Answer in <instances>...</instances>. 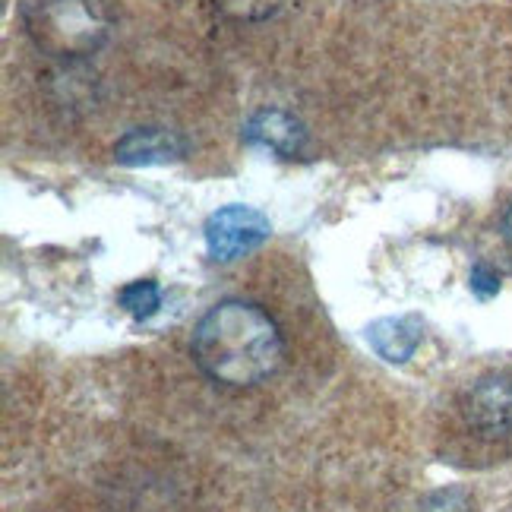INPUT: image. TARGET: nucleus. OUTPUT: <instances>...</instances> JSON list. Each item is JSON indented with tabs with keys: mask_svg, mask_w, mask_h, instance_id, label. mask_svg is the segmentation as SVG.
Masks as SVG:
<instances>
[{
	"mask_svg": "<svg viewBox=\"0 0 512 512\" xmlns=\"http://www.w3.org/2000/svg\"><path fill=\"white\" fill-rule=\"evenodd\" d=\"M272 234L269 219L260 209L250 206H225L219 212H212L203 225L206 250L212 260L231 263L238 256H247L250 250L263 247Z\"/></svg>",
	"mask_w": 512,
	"mask_h": 512,
	"instance_id": "7ed1b4c3",
	"label": "nucleus"
},
{
	"mask_svg": "<svg viewBox=\"0 0 512 512\" xmlns=\"http://www.w3.org/2000/svg\"><path fill=\"white\" fill-rule=\"evenodd\" d=\"M117 301H121V307L130 313L133 320H149L155 310L162 307V291L155 282H130L121 288V294H117Z\"/></svg>",
	"mask_w": 512,
	"mask_h": 512,
	"instance_id": "6e6552de",
	"label": "nucleus"
},
{
	"mask_svg": "<svg viewBox=\"0 0 512 512\" xmlns=\"http://www.w3.org/2000/svg\"><path fill=\"white\" fill-rule=\"evenodd\" d=\"M465 421L475 427L481 437H506V433H512V377L509 373L484 377L468 389Z\"/></svg>",
	"mask_w": 512,
	"mask_h": 512,
	"instance_id": "20e7f679",
	"label": "nucleus"
},
{
	"mask_svg": "<svg viewBox=\"0 0 512 512\" xmlns=\"http://www.w3.org/2000/svg\"><path fill=\"white\" fill-rule=\"evenodd\" d=\"M184 155V140L165 127H140L124 133L114 146L117 165L146 168V165H168Z\"/></svg>",
	"mask_w": 512,
	"mask_h": 512,
	"instance_id": "423d86ee",
	"label": "nucleus"
},
{
	"mask_svg": "<svg viewBox=\"0 0 512 512\" xmlns=\"http://www.w3.org/2000/svg\"><path fill=\"white\" fill-rule=\"evenodd\" d=\"M193 361L222 386H256L282 364V332L275 320L250 301L215 304L193 329Z\"/></svg>",
	"mask_w": 512,
	"mask_h": 512,
	"instance_id": "f257e3e1",
	"label": "nucleus"
},
{
	"mask_svg": "<svg viewBox=\"0 0 512 512\" xmlns=\"http://www.w3.org/2000/svg\"><path fill=\"white\" fill-rule=\"evenodd\" d=\"M471 291H475L478 298H494V294L500 291V275L490 266L478 263L475 269H471Z\"/></svg>",
	"mask_w": 512,
	"mask_h": 512,
	"instance_id": "1a4fd4ad",
	"label": "nucleus"
},
{
	"mask_svg": "<svg viewBox=\"0 0 512 512\" xmlns=\"http://www.w3.org/2000/svg\"><path fill=\"white\" fill-rule=\"evenodd\" d=\"M244 143L291 159V155H298L307 146V130L298 117L282 108H260L244 124Z\"/></svg>",
	"mask_w": 512,
	"mask_h": 512,
	"instance_id": "39448f33",
	"label": "nucleus"
},
{
	"mask_svg": "<svg viewBox=\"0 0 512 512\" xmlns=\"http://www.w3.org/2000/svg\"><path fill=\"white\" fill-rule=\"evenodd\" d=\"M367 339L389 364H405L421 345V326L415 320H377L367 326Z\"/></svg>",
	"mask_w": 512,
	"mask_h": 512,
	"instance_id": "0eeeda50",
	"label": "nucleus"
},
{
	"mask_svg": "<svg viewBox=\"0 0 512 512\" xmlns=\"http://www.w3.org/2000/svg\"><path fill=\"white\" fill-rule=\"evenodd\" d=\"M29 32L54 57H83L108 35V19L95 0H42L29 13Z\"/></svg>",
	"mask_w": 512,
	"mask_h": 512,
	"instance_id": "f03ea898",
	"label": "nucleus"
}]
</instances>
